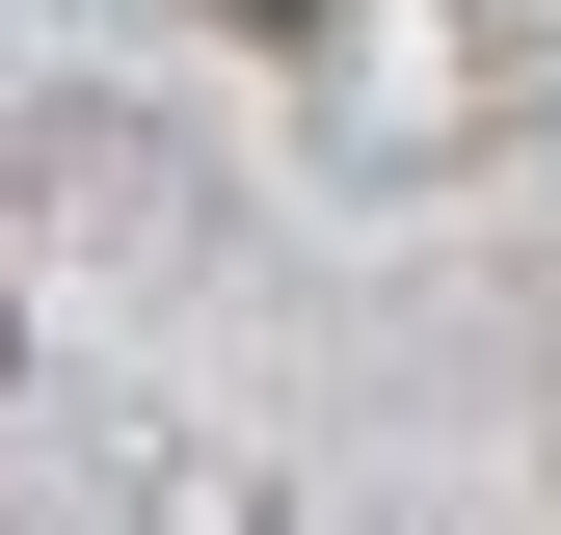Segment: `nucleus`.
I'll use <instances>...</instances> for the list:
<instances>
[{
    "label": "nucleus",
    "instance_id": "f257e3e1",
    "mask_svg": "<svg viewBox=\"0 0 561 535\" xmlns=\"http://www.w3.org/2000/svg\"><path fill=\"white\" fill-rule=\"evenodd\" d=\"M215 27H295V0H215Z\"/></svg>",
    "mask_w": 561,
    "mask_h": 535
},
{
    "label": "nucleus",
    "instance_id": "f03ea898",
    "mask_svg": "<svg viewBox=\"0 0 561 535\" xmlns=\"http://www.w3.org/2000/svg\"><path fill=\"white\" fill-rule=\"evenodd\" d=\"M0 375H27V295H0Z\"/></svg>",
    "mask_w": 561,
    "mask_h": 535
}]
</instances>
